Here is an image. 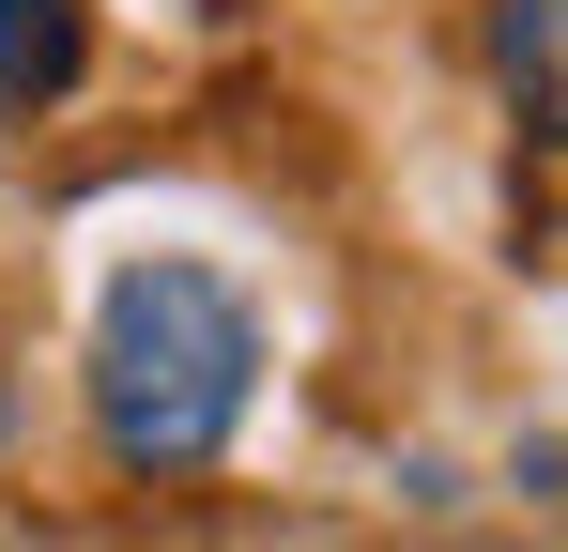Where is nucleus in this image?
I'll list each match as a JSON object with an SVG mask.
<instances>
[{
    "instance_id": "obj_2",
    "label": "nucleus",
    "mask_w": 568,
    "mask_h": 552,
    "mask_svg": "<svg viewBox=\"0 0 568 552\" xmlns=\"http://www.w3.org/2000/svg\"><path fill=\"white\" fill-rule=\"evenodd\" d=\"M78 78H93V0H0V108H47Z\"/></svg>"
},
{
    "instance_id": "obj_1",
    "label": "nucleus",
    "mask_w": 568,
    "mask_h": 552,
    "mask_svg": "<svg viewBox=\"0 0 568 552\" xmlns=\"http://www.w3.org/2000/svg\"><path fill=\"white\" fill-rule=\"evenodd\" d=\"M246 384H262V307L215 262H123L93 307V430L139 476H185L246 430Z\"/></svg>"
},
{
    "instance_id": "obj_3",
    "label": "nucleus",
    "mask_w": 568,
    "mask_h": 552,
    "mask_svg": "<svg viewBox=\"0 0 568 552\" xmlns=\"http://www.w3.org/2000/svg\"><path fill=\"white\" fill-rule=\"evenodd\" d=\"M491 78L538 139H568V0H491Z\"/></svg>"
}]
</instances>
